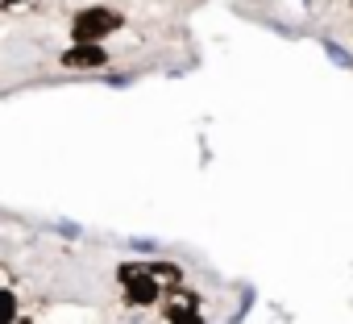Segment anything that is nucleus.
Here are the masks:
<instances>
[{"mask_svg": "<svg viewBox=\"0 0 353 324\" xmlns=\"http://www.w3.org/2000/svg\"><path fill=\"white\" fill-rule=\"evenodd\" d=\"M125 26V17L117 9H104V5H92V9H79L75 21H71V38L75 42H104L108 34H117Z\"/></svg>", "mask_w": 353, "mask_h": 324, "instance_id": "obj_1", "label": "nucleus"}, {"mask_svg": "<svg viewBox=\"0 0 353 324\" xmlns=\"http://www.w3.org/2000/svg\"><path fill=\"white\" fill-rule=\"evenodd\" d=\"M121 279H125L129 303H137V307H145V303H154L162 295V287L154 283V270L150 266H121Z\"/></svg>", "mask_w": 353, "mask_h": 324, "instance_id": "obj_2", "label": "nucleus"}, {"mask_svg": "<svg viewBox=\"0 0 353 324\" xmlns=\"http://www.w3.org/2000/svg\"><path fill=\"white\" fill-rule=\"evenodd\" d=\"M63 67H75V71L108 67V50H104V42H75V46L63 54Z\"/></svg>", "mask_w": 353, "mask_h": 324, "instance_id": "obj_3", "label": "nucleus"}, {"mask_svg": "<svg viewBox=\"0 0 353 324\" xmlns=\"http://www.w3.org/2000/svg\"><path fill=\"white\" fill-rule=\"evenodd\" d=\"M166 320H170V324H200V312H196L192 303H170V307H166Z\"/></svg>", "mask_w": 353, "mask_h": 324, "instance_id": "obj_4", "label": "nucleus"}, {"mask_svg": "<svg viewBox=\"0 0 353 324\" xmlns=\"http://www.w3.org/2000/svg\"><path fill=\"white\" fill-rule=\"evenodd\" d=\"M13 320H17V295L0 291V324H13Z\"/></svg>", "mask_w": 353, "mask_h": 324, "instance_id": "obj_5", "label": "nucleus"}, {"mask_svg": "<svg viewBox=\"0 0 353 324\" xmlns=\"http://www.w3.org/2000/svg\"><path fill=\"white\" fill-rule=\"evenodd\" d=\"M17 5H26V0H5V9H17Z\"/></svg>", "mask_w": 353, "mask_h": 324, "instance_id": "obj_6", "label": "nucleus"}]
</instances>
